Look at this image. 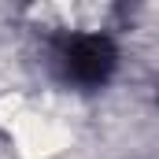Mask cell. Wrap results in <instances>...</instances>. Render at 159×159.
Wrapping results in <instances>:
<instances>
[{"mask_svg":"<svg viewBox=\"0 0 159 159\" xmlns=\"http://www.w3.org/2000/svg\"><path fill=\"white\" fill-rule=\"evenodd\" d=\"M44 70L63 89L96 93L107 89L119 74V44L111 34H85V37H48L41 41Z\"/></svg>","mask_w":159,"mask_h":159,"instance_id":"cell-1","label":"cell"},{"mask_svg":"<svg viewBox=\"0 0 159 159\" xmlns=\"http://www.w3.org/2000/svg\"><path fill=\"white\" fill-rule=\"evenodd\" d=\"M22 22L48 37H85V34H119L129 22V0H26Z\"/></svg>","mask_w":159,"mask_h":159,"instance_id":"cell-2","label":"cell"}]
</instances>
